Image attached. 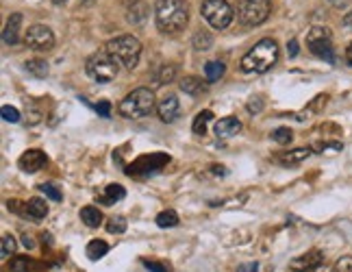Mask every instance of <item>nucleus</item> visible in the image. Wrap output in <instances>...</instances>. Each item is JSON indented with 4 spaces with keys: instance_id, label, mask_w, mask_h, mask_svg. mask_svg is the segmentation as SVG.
Returning <instances> with one entry per match:
<instances>
[{
    "instance_id": "nucleus-10",
    "label": "nucleus",
    "mask_w": 352,
    "mask_h": 272,
    "mask_svg": "<svg viewBox=\"0 0 352 272\" xmlns=\"http://www.w3.org/2000/svg\"><path fill=\"white\" fill-rule=\"evenodd\" d=\"M24 42L33 50H50L55 46V35L44 24H33L24 35Z\"/></svg>"
},
{
    "instance_id": "nucleus-35",
    "label": "nucleus",
    "mask_w": 352,
    "mask_h": 272,
    "mask_svg": "<svg viewBox=\"0 0 352 272\" xmlns=\"http://www.w3.org/2000/svg\"><path fill=\"white\" fill-rule=\"evenodd\" d=\"M3 118H5L7 122H18V120H20V112H18L16 107L5 105V107H3Z\"/></svg>"
},
{
    "instance_id": "nucleus-17",
    "label": "nucleus",
    "mask_w": 352,
    "mask_h": 272,
    "mask_svg": "<svg viewBox=\"0 0 352 272\" xmlns=\"http://www.w3.org/2000/svg\"><path fill=\"white\" fill-rule=\"evenodd\" d=\"M24 213L31 216L33 220H42V218L48 216V205L42 198H31L29 202H24Z\"/></svg>"
},
{
    "instance_id": "nucleus-40",
    "label": "nucleus",
    "mask_w": 352,
    "mask_h": 272,
    "mask_svg": "<svg viewBox=\"0 0 352 272\" xmlns=\"http://www.w3.org/2000/svg\"><path fill=\"white\" fill-rule=\"evenodd\" d=\"M256 270H259V266H256V264H243V266H239L237 272H256Z\"/></svg>"
},
{
    "instance_id": "nucleus-28",
    "label": "nucleus",
    "mask_w": 352,
    "mask_h": 272,
    "mask_svg": "<svg viewBox=\"0 0 352 272\" xmlns=\"http://www.w3.org/2000/svg\"><path fill=\"white\" fill-rule=\"evenodd\" d=\"M16 253V238L13 236H3V247H0V255H3V260H9V257Z\"/></svg>"
},
{
    "instance_id": "nucleus-2",
    "label": "nucleus",
    "mask_w": 352,
    "mask_h": 272,
    "mask_svg": "<svg viewBox=\"0 0 352 272\" xmlns=\"http://www.w3.org/2000/svg\"><path fill=\"white\" fill-rule=\"evenodd\" d=\"M157 26L164 33H176L185 29L189 20V9L185 0H159L155 9Z\"/></svg>"
},
{
    "instance_id": "nucleus-45",
    "label": "nucleus",
    "mask_w": 352,
    "mask_h": 272,
    "mask_svg": "<svg viewBox=\"0 0 352 272\" xmlns=\"http://www.w3.org/2000/svg\"><path fill=\"white\" fill-rule=\"evenodd\" d=\"M78 3H80V5H87V7H89V5L96 3V0H78Z\"/></svg>"
},
{
    "instance_id": "nucleus-1",
    "label": "nucleus",
    "mask_w": 352,
    "mask_h": 272,
    "mask_svg": "<svg viewBox=\"0 0 352 272\" xmlns=\"http://www.w3.org/2000/svg\"><path fill=\"white\" fill-rule=\"evenodd\" d=\"M276 61H278V44L274 42V39L265 37L243 54L241 67H243V72L263 74L267 70H272Z\"/></svg>"
},
{
    "instance_id": "nucleus-4",
    "label": "nucleus",
    "mask_w": 352,
    "mask_h": 272,
    "mask_svg": "<svg viewBox=\"0 0 352 272\" xmlns=\"http://www.w3.org/2000/svg\"><path fill=\"white\" fill-rule=\"evenodd\" d=\"M120 114L129 120H140L153 114L155 109V94L148 87H138L133 90L129 96L120 103Z\"/></svg>"
},
{
    "instance_id": "nucleus-23",
    "label": "nucleus",
    "mask_w": 352,
    "mask_h": 272,
    "mask_svg": "<svg viewBox=\"0 0 352 272\" xmlns=\"http://www.w3.org/2000/svg\"><path fill=\"white\" fill-rule=\"evenodd\" d=\"M224 72H226V65L222 61H209L205 65V76H207L209 83H215V81H220L224 76Z\"/></svg>"
},
{
    "instance_id": "nucleus-44",
    "label": "nucleus",
    "mask_w": 352,
    "mask_h": 272,
    "mask_svg": "<svg viewBox=\"0 0 352 272\" xmlns=\"http://www.w3.org/2000/svg\"><path fill=\"white\" fill-rule=\"evenodd\" d=\"M346 59H348V63L352 65V44L348 46V50H346Z\"/></svg>"
},
{
    "instance_id": "nucleus-25",
    "label": "nucleus",
    "mask_w": 352,
    "mask_h": 272,
    "mask_svg": "<svg viewBox=\"0 0 352 272\" xmlns=\"http://www.w3.org/2000/svg\"><path fill=\"white\" fill-rule=\"evenodd\" d=\"M211 120H213V114L209 112V109H205V112H200V114L196 116V120H194V133H196V135H205Z\"/></svg>"
},
{
    "instance_id": "nucleus-8",
    "label": "nucleus",
    "mask_w": 352,
    "mask_h": 272,
    "mask_svg": "<svg viewBox=\"0 0 352 272\" xmlns=\"http://www.w3.org/2000/svg\"><path fill=\"white\" fill-rule=\"evenodd\" d=\"M307 44H309V50L316 54V57L329 61V63H335V48H333V35L329 29H324V26H316V29H311L309 35H307Z\"/></svg>"
},
{
    "instance_id": "nucleus-26",
    "label": "nucleus",
    "mask_w": 352,
    "mask_h": 272,
    "mask_svg": "<svg viewBox=\"0 0 352 272\" xmlns=\"http://www.w3.org/2000/svg\"><path fill=\"white\" fill-rule=\"evenodd\" d=\"M157 224H159L161 229L176 227V224H179V216H176V211H172V209L161 211V213L157 216Z\"/></svg>"
},
{
    "instance_id": "nucleus-15",
    "label": "nucleus",
    "mask_w": 352,
    "mask_h": 272,
    "mask_svg": "<svg viewBox=\"0 0 352 272\" xmlns=\"http://www.w3.org/2000/svg\"><path fill=\"white\" fill-rule=\"evenodd\" d=\"M239 131H241V122L237 118H222L220 122H215V135L222 140L235 138Z\"/></svg>"
},
{
    "instance_id": "nucleus-9",
    "label": "nucleus",
    "mask_w": 352,
    "mask_h": 272,
    "mask_svg": "<svg viewBox=\"0 0 352 272\" xmlns=\"http://www.w3.org/2000/svg\"><path fill=\"white\" fill-rule=\"evenodd\" d=\"M170 161L168 155L164 153H157V155H144L140 159H135L131 166H129V174L131 176H146V174H151V172H157L159 168H164L166 163Z\"/></svg>"
},
{
    "instance_id": "nucleus-12",
    "label": "nucleus",
    "mask_w": 352,
    "mask_h": 272,
    "mask_svg": "<svg viewBox=\"0 0 352 272\" xmlns=\"http://www.w3.org/2000/svg\"><path fill=\"white\" fill-rule=\"evenodd\" d=\"M46 163H48V157L44 155V151H39V148H31V151H26V153L20 157L18 166H20L24 172L33 174V172H37V170H42V168L46 166Z\"/></svg>"
},
{
    "instance_id": "nucleus-11",
    "label": "nucleus",
    "mask_w": 352,
    "mask_h": 272,
    "mask_svg": "<svg viewBox=\"0 0 352 272\" xmlns=\"http://www.w3.org/2000/svg\"><path fill=\"white\" fill-rule=\"evenodd\" d=\"M327 270V262L320 251H311L289 262V272H324Z\"/></svg>"
},
{
    "instance_id": "nucleus-31",
    "label": "nucleus",
    "mask_w": 352,
    "mask_h": 272,
    "mask_svg": "<svg viewBox=\"0 0 352 272\" xmlns=\"http://www.w3.org/2000/svg\"><path fill=\"white\" fill-rule=\"evenodd\" d=\"M174 74H176V67H174V65H164V67L159 70L157 81H159V83H170V81L174 79Z\"/></svg>"
},
{
    "instance_id": "nucleus-36",
    "label": "nucleus",
    "mask_w": 352,
    "mask_h": 272,
    "mask_svg": "<svg viewBox=\"0 0 352 272\" xmlns=\"http://www.w3.org/2000/svg\"><path fill=\"white\" fill-rule=\"evenodd\" d=\"M246 109H248L250 114H259L261 109H263V101H261L259 96H254V98H250V101H248Z\"/></svg>"
},
{
    "instance_id": "nucleus-18",
    "label": "nucleus",
    "mask_w": 352,
    "mask_h": 272,
    "mask_svg": "<svg viewBox=\"0 0 352 272\" xmlns=\"http://www.w3.org/2000/svg\"><path fill=\"white\" fill-rule=\"evenodd\" d=\"M124 196H126L124 187L118 185V183H111V185H107L104 192L100 194V202H102V205H113V202L122 200Z\"/></svg>"
},
{
    "instance_id": "nucleus-14",
    "label": "nucleus",
    "mask_w": 352,
    "mask_h": 272,
    "mask_svg": "<svg viewBox=\"0 0 352 272\" xmlns=\"http://www.w3.org/2000/svg\"><path fill=\"white\" fill-rule=\"evenodd\" d=\"M20 24H22L20 13H13V16H9L7 24H5V31H3V42L7 46H13V44L20 42Z\"/></svg>"
},
{
    "instance_id": "nucleus-32",
    "label": "nucleus",
    "mask_w": 352,
    "mask_h": 272,
    "mask_svg": "<svg viewBox=\"0 0 352 272\" xmlns=\"http://www.w3.org/2000/svg\"><path fill=\"white\" fill-rule=\"evenodd\" d=\"M272 140L274 142H278V144H289L292 142V131L289 129H276L274 133H272Z\"/></svg>"
},
{
    "instance_id": "nucleus-30",
    "label": "nucleus",
    "mask_w": 352,
    "mask_h": 272,
    "mask_svg": "<svg viewBox=\"0 0 352 272\" xmlns=\"http://www.w3.org/2000/svg\"><path fill=\"white\" fill-rule=\"evenodd\" d=\"M107 231H109V233H124L126 220H124V218H111V220L107 222Z\"/></svg>"
},
{
    "instance_id": "nucleus-3",
    "label": "nucleus",
    "mask_w": 352,
    "mask_h": 272,
    "mask_svg": "<svg viewBox=\"0 0 352 272\" xmlns=\"http://www.w3.org/2000/svg\"><path fill=\"white\" fill-rule=\"evenodd\" d=\"M107 52L116 59V63L126 67V70H133V67L140 63L142 44H140V39L133 35H120L107 44Z\"/></svg>"
},
{
    "instance_id": "nucleus-5",
    "label": "nucleus",
    "mask_w": 352,
    "mask_h": 272,
    "mask_svg": "<svg viewBox=\"0 0 352 272\" xmlns=\"http://www.w3.org/2000/svg\"><path fill=\"white\" fill-rule=\"evenodd\" d=\"M85 70L96 83H111L118 76V63L109 52H96L87 59Z\"/></svg>"
},
{
    "instance_id": "nucleus-37",
    "label": "nucleus",
    "mask_w": 352,
    "mask_h": 272,
    "mask_svg": "<svg viewBox=\"0 0 352 272\" xmlns=\"http://www.w3.org/2000/svg\"><path fill=\"white\" fill-rule=\"evenodd\" d=\"M96 112H98L102 118H109V114H111V105L107 103V101H104V103H98V105H96Z\"/></svg>"
},
{
    "instance_id": "nucleus-16",
    "label": "nucleus",
    "mask_w": 352,
    "mask_h": 272,
    "mask_svg": "<svg viewBox=\"0 0 352 272\" xmlns=\"http://www.w3.org/2000/svg\"><path fill=\"white\" fill-rule=\"evenodd\" d=\"M148 18V5L144 0H133V5L126 7V20L133 24V26H140L144 24Z\"/></svg>"
},
{
    "instance_id": "nucleus-7",
    "label": "nucleus",
    "mask_w": 352,
    "mask_h": 272,
    "mask_svg": "<svg viewBox=\"0 0 352 272\" xmlns=\"http://www.w3.org/2000/svg\"><path fill=\"white\" fill-rule=\"evenodd\" d=\"M202 18H205L213 29H226L233 22V7L226 0H205L200 7Z\"/></svg>"
},
{
    "instance_id": "nucleus-33",
    "label": "nucleus",
    "mask_w": 352,
    "mask_h": 272,
    "mask_svg": "<svg viewBox=\"0 0 352 272\" xmlns=\"http://www.w3.org/2000/svg\"><path fill=\"white\" fill-rule=\"evenodd\" d=\"M333 272H352V255H346L342 260H337L333 266Z\"/></svg>"
},
{
    "instance_id": "nucleus-29",
    "label": "nucleus",
    "mask_w": 352,
    "mask_h": 272,
    "mask_svg": "<svg viewBox=\"0 0 352 272\" xmlns=\"http://www.w3.org/2000/svg\"><path fill=\"white\" fill-rule=\"evenodd\" d=\"M33 268V262L29 260V257H16V260L11 262V272H29Z\"/></svg>"
},
{
    "instance_id": "nucleus-13",
    "label": "nucleus",
    "mask_w": 352,
    "mask_h": 272,
    "mask_svg": "<svg viewBox=\"0 0 352 272\" xmlns=\"http://www.w3.org/2000/svg\"><path fill=\"white\" fill-rule=\"evenodd\" d=\"M179 114H181V105H179V98H176L174 94H170V96H166L159 103V118L164 122H168V125H172V122L179 118Z\"/></svg>"
},
{
    "instance_id": "nucleus-47",
    "label": "nucleus",
    "mask_w": 352,
    "mask_h": 272,
    "mask_svg": "<svg viewBox=\"0 0 352 272\" xmlns=\"http://www.w3.org/2000/svg\"><path fill=\"white\" fill-rule=\"evenodd\" d=\"M52 3H55V5H65L67 0H52Z\"/></svg>"
},
{
    "instance_id": "nucleus-24",
    "label": "nucleus",
    "mask_w": 352,
    "mask_h": 272,
    "mask_svg": "<svg viewBox=\"0 0 352 272\" xmlns=\"http://www.w3.org/2000/svg\"><path fill=\"white\" fill-rule=\"evenodd\" d=\"M26 70H29L37 79H46L48 72H50V67H48V63L44 59H29V61H26Z\"/></svg>"
},
{
    "instance_id": "nucleus-41",
    "label": "nucleus",
    "mask_w": 352,
    "mask_h": 272,
    "mask_svg": "<svg viewBox=\"0 0 352 272\" xmlns=\"http://www.w3.org/2000/svg\"><path fill=\"white\" fill-rule=\"evenodd\" d=\"M287 52H289V57H296V54H298V42H296V39H292V42L287 44Z\"/></svg>"
},
{
    "instance_id": "nucleus-34",
    "label": "nucleus",
    "mask_w": 352,
    "mask_h": 272,
    "mask_svg": "<svg viewBox=\"0 0 352 272\" xmlns=\"http://www.w3.org/2000/svg\"><path fill=\"white\" fill-rule=\"evenodd\" d=\"M39 189L50 198V200H55V202H59L61 200V192L55 187V185H50V183H44V185H39Z\"/></svg>"
},
{
    "instance_id": "nucleus-19",
    "label": "nucleus",
    "mask_w": 352,
    "mask_h": 272,
    "mask_svg": "<svg viewBox=\"0 0 352 272\" xmlns=\"http://www.w3.org/2000/svg\"><path fill=\"white\" fill-rule=\"evenodd\" d=\"M181 90L187 94V96H200V94H205V83H202L200 79H196V76H185L183 81H181Z\"/></svg>"
},
{
    "instance_id": "nucleus-39",
    "label": "nucleus",
    "mask_w": 352,
    "mask_h": 272,
    "mask_svg": "<svg viewBox=\"0 0 352 272\" xmlns=\"http://www.w3.org/2000/svg\"><path fill=\"white\" fill-rule=\"evenodd\" d=\"M342 24H344V29H346V31H352V11L346 13L344 20H342Z\"/></svg>"
},
{
    "instance_id": "nucleus-38",
    "label": "nucleus",
    "mask_w": 352,
    "mask_h": 272,
    "mask_svg": "<svg viewBox=\"0 0 352 272\" xmlns=\"http://www.w3.org/2000/svg\"><path fill=\"white\" fill-rule=\"evenodd\" d=\"M144 266L148 268V272H168L161 264H155V262H144Z\"/></svg>"
},
{
    "instance_id": "nucleus-6",
    "label": "nucleus",
    "mask_w": 352,
    "mask_h": 272,
    "mask_svg": "<svg viewBox=\"0 0 352 272\" xmlns=\"http://www.w3.org/2000/svg\"><path fill=\"white\" fill-rule=\"evenodd\" d=\"M270 0H237V18L246 26H259L270 18Z\"/></svg>"
},
{
    "instance_id": "nucleus-22",
    "label": "nucleus",
    "mask_w": 352,
    "mask_h": 272,
    "mask_svg": "<svg viewBox=\"0 0 352 272\" xmlns=\"http://www.w3.org/2000/svg\"><path fill=\"white\" fill-rule=\"evenodd\" d=\"M107 253H109V244L102 242V240H94V242L87 244V257H89L91 262L102 260Z\"/></svg>"
},
{
    "instance_id": "nucleus-46",
    "label": "nucleus",
    "mask_w": 352,
    "mask_h": 272,
    "mask_svg": "<svg viewBox=\"0 0 352 272\" xmlns=\"http://www.w3.org/2000/svg\"><path fill=\"white\" fill-rule=\"evenodd\" d=\"M331 3H333V5H337V7H342V5L346 3V0H331Z\"/></svg>"
},
{
    "instance_id": "nucleus-42",
    "label": "nucleus",
    "mask_w": 352,
    "mask_h": 272,
    "mask_svg": "<svg viewBox=\"0 0 352 272\" xmlns=\"http://www.w3.org/2000/svg\"><path fill=\"white\" fill-rule=\"evenodd\" d=\"M11 211H16V213H20L22 209H20V200H9V205H7Z\"/></svg>"
},
{
    "instance_id": "nucleus-43",
    "label": "nucleus",
    "mask_w": 352,
    "mask_h": 272,
    "mask_svg": "<svg viewBox=\"0 0 352 272\" xmlns=\"http://www.w3.org/2000/svg\"><path fill=\"white\" fill-rule=\"evenodd\" d=\"M22 242H24V247H26V249H33V247H35V242H33L29 236H24V240H22Z\"/></svg>"
},
{
    "instance_id": "nucleus-27",
    "label": "nucleus",
    "mask_w": 352,
    "mask_h": 272,
    "mask_svg": "<svg viewBox=\"0 0 352 272\" xmlns=\"http://www.w3.org/2000/svg\"><path fill=\"white\" fill-rule=\"evenodd\" d=\"M213 46V37L207 31H198L194 35V48L196 50H209Z\"/></svg>"
},
{
    "instance_id": "nucleus-21",
    "label": "nucleus",
    "mask_w": 352,
    "mask_h": 272,
    "mask_svg": "<svg viewBox=\"0 0 352 272\" xmlns=\"http://www.w3.org/2000/svg\"><path fill=\"white\" fill-rule=\"evenodd\" d=\"M309 155H311L309 148H296V151H289V153H285V155H280L278 161L283 163V166H296V163L305 161Z\"/></svg>"
},
{
    "instance_id": "nucleus-20",
    "label": "nucleus",
    "mask_w": 352,
    "mask_h": 272,
    "mask_svg": "<svg viewBox=\"0 0 352 272\" xmlns=\"http://www.w3.org/2000/svg\"><path fill=\"white\" fill-rule=\"evenodd\" d=\"M80 220H83L89 229H98L102 224V213L98 207H83L80 209Z\"/></svg>"
}]
</instances>
